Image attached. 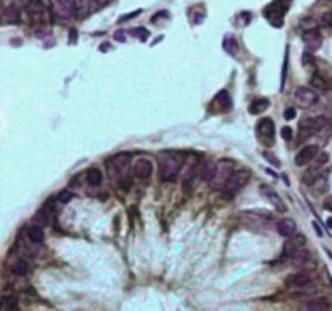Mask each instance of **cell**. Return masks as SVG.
<instances>
[{
	"instance_id": "6da1fadb",
	"label": "cell",
	"mask_w": 332,
	"mask_h": 311,
	"mask_svg": "<svg viewBox=\"0 0 332 311\" xmlns=\"http://www.w3.org/2000/svg\"><path fill=\"white\" fill-rule=\"evenodd\" d=\"M183 165L182 154L164 151L159 154V177L162 181H175Z\"/></svg>"
},
{
	"instance_id": "7a4b0ae2",
	"label": "cell",
	"mask_w": 332,
	"mask_h": 311,
	"mask_svg": "<svg viewBox=\"0 0 332 311\" xmlns=\"http://www.w3.org/2000/svg\"><path fill=\"white\" fill-rule=\"evenodd\" d=\"M250 177H251V172L248 170V169H238V170L233 172L232 177L229 178V181H227V183H225V186L222 188L224 198L229 200V198H232V196L235 195V193H238L240 190L248 183Z\"/></svg>"
},
{
	"instance_id": "3957f363",
	"label": "cell",
	"mask_w": 332,
	"mask_h": 311,
	"mask_svg": "<svg viewBox=\"0 0 332 311\" xmlns=\"http://www.w3.org/2000/svg\"><path fill=\"white\" fill-rule=\"evenodd\" d=\"M130 161H131V156L126 153H120V154L109 157L107 162H105L107 173L112 178H122L126 173L128 167H130Z\"/></svg>"
},
{
	"instance_id": "277c9868",
	"label": "cell",
	"mask_w": 332,
	"mask_h": 311,
	"mask_svg": "<svg viewBox=\"0 0 332 311\" xmlns=\"http://www.w3.org/2000/svg\"><path fill=\"white\" fill-rule=\"evenodd\" d=\"M232 173H233V161H230V159H222V161H219L216 175L211 180V186L214 190H222L225 183L229 181V178L232 177Z\"/></svg>"
},
{
	"instance_id": "5b68a950",
	"label": "cell",
	"mask_w": 332,
	"mask_h": 311,
	"mask_svg": "<svg viewBox=\"0 0 332 311\" xmlns=\"http://www.w3.org/2000/svg\"><path fill=\"white\" fill-rule=\"evenodd\" d=\"M293 99H295L297 105L301 109H309L313 105L318 104L319 101V94L314 88H308V86H300L295 89V94H293Z\"/></svg>"
},
{
	"instance_id": "8992f818",
	"label": "cell",
	"mask_w": 332,
	"mask_h": 311,
	"mask_svg": "<svg viewBox=\"0 0 332 311\" xmlns=\"http://www.w3.org/2000/svg\"><path fill=\"white\" fill-rule=\"evenodd\" d=\"M300 132L301 138H308V136L321 133L324 128L327 127V118L326 117H306L300 120Z\"/></svg>"
},
{
	"instance_id": "52a82bcc",
	"label": "cell",
	"mask_w": 332,
	"mask_h": 311,
	"mask_svg": "<svg viewBox=\"0 0 332 311\" xmlns=\"http://www.w3.org/2000/svg\"><path fill=\"white\" fill-rule=\"evenodd\" d=\"M327 161H329L327 153H319L318 156H316L311 161V164H309V169L305 172V175H303L305 183L311 185L316 178H319L321 175H324L322 170H324V165L327 164Z\"/></svg>"
},
{
	"instance_id": "ba28073f",
	"label": "cell",
	"mask_w": 332,
	"mask_h": 311,
	"mask_svg": "<svg viewBox=\"0 0 332 311\" xmlns=\"http://www.w3.org/2000/svg\"><path fill=\"white\" fill-rule=\"evenodd\" d=\"M313 280H314V274L306 272V271H300L287 279V285L293 287V289H305V287H308Z\"/></svg>"
},
{
	"instance_id": "9c48e42d",
	"label": "cell",
	"mask_w": 332,
	"mask_h": 311,
	"mask_svg": "<svg viewBox=\"0 0 332 311\" xmlns=\"http://www.w3.org/2000/svg\"><path fill=\"white\" fill-rule=\"evenodd\" d=\"M318 154H319V146L318 145H306L305 148H301L298 151V154L295 156V164L298 167L308 165V164H311V161Z\"/></svg>"
},
{
	"instance_id": "30bf717a",
	"label": "cell",
	"mask_w": 332,
	"mask_h": 311,
	"mask_svg": "<svg viewBox=\"0 0 332 311\" xmlns=\"http://www.w3.org/2000/svg\"><path fill=\"white\" fill-rule=\"evenodd\" d=\"M259 192L262 193V196H266V200H268L271 204H273V208H276L279 212H285V209H287L285 203L282 201V198L279 196V193L276 192L273 186L261 185V186H259Z\"/></svg>"
},
{
	"instance_id": "8fae6325",
	"label": "cell",
	"mask_w": 332,
	"mask_h": 311,
	"mask_svg": "<svg viewBox=\"0 0 332 311\" xmlns=\"http://www.w3.org/2000/svg\"><path fill=\"white\" fill-rule=\"evenodd\" d=\"M28 12L31 15V20L34 23H44L47 20V9L41 0H29Z\"/></svg>"
},
{
	"instance_id": "7c38bea8",
	"label": "cell",
	"mask_w": 332,
	"mask_h": 311,
	"mask_svg": "<svg viewBox=\"0 0 332 311\" xmlns=\"http://www.w3.org/2000/svg\"><path fill=\"white\" fill-rule=\"evenodd\" d=\"M301 37H303V42H305V45H306L308 52L318 50V49L321 47V44H322L321 33H319V29H316V28L306 29V31L303 33V36H301Z\"/></svg>"
},
{
	"instance_id": "4fadbf2b",
	"label": "cell",
	"mask_w": 332,
	"mask_h": 311,
	"mask_svg": "<svg viewBox=\"0 0 332 311\" xmlns=\"http://www.w3.org/2000/svg\"><path fill=\"white\" fill-rule=\"evenodd\" d=\"M264 17L273 23V26L281 28L282 26V18H284V10L276 2H273L271 5H268L266 9H264Z\"/></svg>"
},
{
	"instance_id": "5bb4252c",
	"label": "cell",
	"mask_w": 332,
	"mask_h": 311,
	"mask_svg": "<svg viewBox=\"0 0 332 311\" xmlns=\"http://www.w3.org/2000/svg\"><path fill=\"white\" fill-rule=\"evenodd\" d=\"M289 258H290V261H292V264H293L295 268H306V266H309V264H311V261H313L311 253H309L305 246L300 248V250H297V252L292 253Z\"/></svg>"
},
{
	"instance_id": "9a60e30c",
	"label": "cell",
	"mask_w": 332,
	"mask_h": 311,
	"mask_svg": "<svg viewBox=\"0 0 332 311\" xmlns=\"http://www.w3.org/2000/svg\"><path fill=\"white\" fill-rule=\"evenodd\" d=\"M153 170H154V167L148 161V159H140V161H137V164H135V167H133L135 175H137L140 180H148L151 175H153Z\"/></svg>"
},
{
	"instance_id": "2e32d148",
	"label": "cell",
	"mask_w": 332,
	"mask_h": 311,
	"mask_svg": "<svg viewBox=\"0 0 332 311\" xmlns=\"http://www.w3.org/2000/svg\"><path fill=\"white\" fill-rule=\"evenodd\" d=\"M55 10L60 17L72 18L73 15H77V5L75 0H55Z\"/></svg>"
},
{
	"instance_id": "e0dca14e",
	"label": "cell",
	"mask_w": 332,
	"mask_h": 311,
	"mask_svg": "<svg viewBox=\"0 0 332 311\" xmlns=\"http://www.w3.org/2000/svg\"><path fill=\"white\" fill-rule=\"evenodd\" d=\"M305 243H306V238H305V235H301V233H295L293 237H290L289 238V241L284 245V255L285 256H290L292 253H295L297 250H300V248H303L305 246Z\"/></svg>"
},
{
	"instance_id": "ac0fdd59",
	"label": "cell",
	"mask_w": 332,
	"mask_h": 311,
	"mask_svg": "<svg viewBox=\"0 0 332 311\" xmlns=\"http://www.w3.org/2000/svg\"><path fill=\"white\" fill-rule=\"evenodd\" d=\"M277 232H279V235H282L284 238L293 237V235H295V232H297V224H295V221H293V219H290V217L279 221V224H277Z\"/></svg>"
},
{
	"instance_id": "d6986e66",
	"label": "cell",
	"mask_w": 332,
	"mask_h": 311,
	"mask_svg": "<svg viewBox=\"0 0 332 311\" xmlns=\"http://www.w3.org/2000/svg\"><path fill=\"white\" fill-rule=\"evenodd\" d=\"M258 135L261 138H273L274 140V122L271 118H262L256 127Z\"/></svg>"
},
{
	"instance_id": "ffe728a7",
	"label": "cell",
	"mask_w": 332,
	"mask_h": 311,
	"mask_svg": "<svg viewBox=\"0 0 332 311\" xmlns=\"http://www.w3.org/2000/svg\"><path fill=\"white\" fill-rule=\"evenodd\" d=\"M305 311H330V303L327 298H313L305 305Z\"/></svg>"
},
{
	"instance_id": "44dd1931",
	"label": "cell",
	"mask_w": 332,
	"mask_h": 311,
	"mask_svg": "<svg viewBox=\"0 0 332 311\" xmlns=\"http://www.w3.org/2000/svg\"><path fill=\"white\" fill-rule=\"evenodd\" d=\"M2 20L5 25H17V23L20 21V12L17 7H15L13 4L7 5L4 9V13H2Z\"/></svg>"
},
{
	"instance_id": "7402d4cb",
	"label": "cell",
	"mask_w": 332,
	"mask_h": 311,
	"mask_svg": "<svg viewBox=\"0 0 332 311\" xmlns=\"http://www.w3.org/2000/svg\"><path fill=\"white\" fill-rule=\"evenodd\" d=\"M311 190L314 192V195L322 196L324 193H327L329 190V180L326 175H321L319 178H316L313 183H311Z\"/></svg>"
},
{
	"instance_id": "603a6c76",
	"label": "cell",
	"mask_w": 332,
	"mask_h": 311,
	"mask_svg": "<svg viewBox=\"0 0 332 311\" xmlns=\"http://www.w3.org/2000/svg\"><path fill=\"white\" fill-rule=\"evenodd\" d=\"M269 109V99H266V97H261V99H256L251 102L250 105V113H253V115H259V113H262L264 110Z\"/></svg>"
},
{
	"instance_id": "cb8c5ba5",
	"label": "cell",
	"mask_w": 332,
	"mask_h": 311,
	"mask_svg": "<svg viewBox=\"0 0 332 311\" xmlns=\"http://www.w3.org/2000/svg\"><path fill=\"white\" fill-rule=\"evenodd\" d=\"M216 170H217V164L214 162H206L201 165V178L205 181H211L216 175Z\"/></svg>"
},
{
	"instance_id": "d4e9b609",
	"label": "cell",
	"mask_w": 332,
	"mask_h": 311,
	"mask_svg": "<svg viewBox=\"0 0 332 311\" xmlns=\"http://www.w3.org/2000/svg\"><path fill=\"white\" fill-rule=\"evenodd\" d=\"M222 47H224L225 52H227V54L235 55L237 50H238V42H237V39L233 36L227 34V36L224 37V41H222Z\"/></svg>"
},
{
	"instance_id": "484cf974",
	"label": "cell",
	"mask_w": 332,
	"mask_h": 311,
	"mask_svg": "<svg viewBox=\"0 0 332 311\" xmlns=\"http://www.w3.org/2000/svg\"><path fill=\"white\" fill-rule=\"evenodd\" d=\"M86 178H88V183H89V185L99 186V185L102 183V172H101L99 169H96V167H93V169L88 170Z\"/></svg>"
},
{
	"instance_id": "4316f807",
	"label": "cell",
	"mask_w": 332,
	"mask_h": 311,
	"mask_svg": "<svg viewBox=\"0 0 332 311\" xmlns=\"http://www.w3.org/2000/svg\"><path fill=\"white\" fill-rule=\"evenodd\" d=\"M28 238L33 241V243H41L44 240V232L39 225H33L28 229Z\"/></svg>"
},
{
	"instance_id": "83f0119b",
	"label": "cell",
	"mask_w": 332,
	"mask_h": 311,
	"mask_svg": "<svg viewBox=\"0 0 332 311\" xmlns=\"http://www.w3.org/2000/svg\"><path fill=\"white\" fill-rule=\"evenodd\" d=\"M12 271H13V274L15 276H18V277H23V276H26L28 272H29V264L26 263V261H23V260H20V261H17L12 266Z\"/></svg>"
},
{
	"instance_id": "f1b7e54d",
	"label": "cell",
	"mask_w": 332,
	"mask_h": 311,
	"mask_svg": "<svg viewBox=\"0 0 332 311\" xmlns=\"http://www.w3.org/2000/svg\"><path fill=\"white\" fill-rule=\"evenodd\" d=\"M2 308L5 311H15L18 308V298L17 295H5L2 300Z\"/></svg>"
},
{
	"instance_id": "f546056e",
	"label": "cell",
	"mask_w": 332,
	"mask_h": 311,
	"mask_svg": "<svg viewBox=\"0 0 332 311\" xmlns=\"http://www.w3.org/2000/svg\"><path fill=\"white\" fill-rule=\"evenodd\" d=\"M216 101L221 104V109L222 110H229L230 105H232V99H230V94L227 91H221V93H217L216 96Z\"/></svg>"
},
{
	"instance_id": "4dcf8cb0",
	"label": "cell",
	"mask_w": 332,
	"mask_h": 311,
	"mask_svg": "<svg viewBox=\"0 0 332 311\" xmlns=\"http://www.w3.org/2000/svg\"><path fill=\"white\" fill-rule=\"evenodd\" d=\"M75 5H77V15L80 17H86L91 10V0H75Z\"/></svg>"
},
{
	"instance_id": "1f68e13d",
	"label": "cell",
	"mask_w": 332,
	"mask_h": 311,
	"mask_svg": "<svg viewBox=\"0 0 332 311\" xmlns=\"http://www.w3.org/2000/svg\"><path fill=\"white\" fill-rule=\"evenodd\" d=\"M311 88L319 89V91L326 89V81H324V80L319 77V75H313V78H311Z\"/></svg>"
},
{
	"instance_id": "d6a6232c",
	"label": "cell",
	"mask_w": 332,
	"mask_h": 311,
	"mask_svg": "<svg viewBox=\"0 0 332 311\" xmlns=\"http://www.w3.org/2000/svg\"><path fill=\"white\" fill-rule=\"evenodd\" d=\"M130 34L135 36V37H138L140 41H146L148 37H149V31H148V29H143V28H135Z\"/></svg>"
},
{
	"instance_id": "836d02e7",
	"label": "cell",
	"mask_w": 332,
	"mask_h": 311,
	"mask_svg": "<svg viewBox=\"0 0 332 311\" xmlns=\"http://www.w3.org/2000/svg\"><path fill=\"white\" fill-rule=\"evenodd\" d=\"M319 21H321V25H324L326 28H330V29H332V12L322 13L321 18H319Z\"/></svg>"
},
{
	"instance_id": "e575fe53",
	"label": "cell",
	"mask_w": 332,
	"mask_h": 311,
	"mask_svg": "<svg viewBox=\"0 0 332 311\" xmlns=\"http://www.w3.org/2000/svg\"><path fill=\"white\" fill-rule=\"evenodd\" d=\"M57 200H58L60 203L67 204V203H70V201L73 200V193H70V192H60L58 196H57Z\"/></svg>"
},
{
	"instance_id": "d590c367",
	"label": "cell",
	"mask_w": 332,
	"mask_h": 311,
	"mask_svg": "<svg viewBox=\"0 0 332 311\" xmlns=\"http://www.w3.org/2000/svg\"><path fill=\"white\" fill-rule=\"evenodd\" d=\"M303 67H306V68L314 67V57H313V54L305 52V54H303Z\"/></svg>"
},
{
	"instance_id": "8d00e7d4",
	"label": "cell",
	"mask_w": 332,
	"mask_h": 311,
	"mask_svg": "<svg viewBox=\"0 0 332 311\" xmlns=\"http://www.w3.org/2000/svg\"><path fill=\"white\" fill-rule=\"evenodd\" d=\"M287 65H289V50L285 52V58H284V68H282V85H281V89L284 88V83H285V78H287Z\"/></svg>"
},
{
	"instance_id": "74e56055",
	"label": "cell",
	"mask_w": 332,
	"mask_h": 311,
	"mask_svg": "<svg viewBox=\"0 0 332 311\" xmlns=\"http://www.w3.org/2000/svg\"><path fill=\"white\" fill-rule=\"evenodd\" d=\"M262 156L266 157V161H269L271 164H274L276 167H281V162L277 161V159H276V156H274V154H271V153H266V151H264V153H262Z\"/></svg>"
},
{
	"instance_id": "f35d334b",
	"label": "cell",
	"mask_w": 332,
	"mask_h": 311,
	"mask_svg": "<svg viewBox=\"0 0 332 311\" xmlns=\"http://www.w3.org/2000/svg\"><path fill=\"white\" fill-rule=\"evenodd\" d=\"M274 2L281 7V9L284 10V12H287L290 9V5H292V0H274Z\"/></svg>"
},
{
	"instance_id": "ab89813d",
	"label": "cell",
	"mask_w": 332,
	"mask_h": 311,
	"mask_svg": "<svg viewBox=\"0 0 332 311\" xmlns=\"http://www.w3.org/2000/svg\"><path fill=\"white\" fill-rule=\"evenodd\" d=\"M295 115H297V110L293 109V107L285 109V112H284V118L285 120H293V118H295Z\"/></svg>"
},
{
	"instance_id": "60d3db41",
	"label": "cell",
	"mask_w": 332,
	"mask_h": 311,
	"mask_svg": "<svg viewBox=\"0 0 332 311\" xmlns=\"http://www.w3.org/2000/svg\"><path fill=\"white\" fill-rule=\"evenodd\" d=\"M281 135H282V138L285 141H290L292 140V128L290 127H284L282 130H281Z\"/></svg>"
},
{
	"instance_id": "b9f144b4",
	"label": "cell",
	"mask_w": 332,
	"mask_h": 311,
	"mask_svg": "<svg viewBox=\"0 0 332 311\" xmlns=\"http://www.w3.org/2000/svg\"><path fill=\"white\" fill-rule=\"evenodd\" d=\"M138 13H141V10H135V12H131V13H126L125 17H122V18H120L118 21H120V23H123V21L130 20V18H135V17H137Z\"/></svg>"
},
{
	"instance_id": "7bdbcfd3",
	"label": "cell",
	"mask_w": 332,
	"mask_h": 311,
	"mask_svg": "<svg viewBox=\"0 0 332 311\" xmlns=\"http://www.w3.org/2000/svg\"><path fill=\"white\" fill-rule=\"evenodd\" d=\"M78 41V31L77 29H70V44H77Z\"/></svg>"
},
{
	"instance_id": "ee69618b",
	"label": "cell",
	"mask_w": 332,
	"mask_h": 311,
	"mask_svg": "<svg viewBox=\"0 0 332 311\" xmlns=\"http://www.w3.org/2000/svg\"><path fill=\"white\" fill-rule=\"evenodd\" d=\"M324 208H326L327 211H330V212H332V195H330V196H327V198L324 200Z\"/></svg>"
},
{
	"instance_id": "f6af8a7d",
	"label": "cell",
	"mask_w": 332,
	"mask_h": 311,
	"mask_svg": "<svg viewBox=\"0 0 332 311\" xmlns=\"http://www.w3.org/2000/svg\"><path fill=\"white\" fill-rule=\"evenodd\" d=\"M114 37H115V41H118V42H125V33L123 31H117L114 34Z\"/></svg>"
},
{
	"instance_id": "bcb514c9",
	"label": "cell",
	"mask_w": 332,
	"mask_h": 311,
	"mask_svg": "<svg viewBox=\"0 0 332 311\" xmlns=\"http://www.w3.org/2000/svg\"><path fill=\"white\" fill-rule=\"evenodd\" d=\"M159 18H167V12H161V13H157L156 17H153V21H157Z\"/></svg>"
},
{
	"instance_id": "7dc6e473",
	"label": "cell",
	"mask_w": 332,
	"mask_h": 311,
	"mask_svg": "<svg viewBox=\"0 0 332 311\" xmlns=\"http://www.w3.org/2000/svg\"><path fill=\"white\" fill-rule=\"evenodd\" d=\"M93 2H96L97 5H105V4L109 2V0H93Z\"/></svg>"
},
{
	"instance_id": "c3c4849f",
	"label": "cell",
	"mask_w": 332,
	"mask_h": 311,
	"mask_svg": "<svg viewBox=\"0 0 332 311\" xmlns=\"http://www.w3.org/2000/svg\"><path fill=\"white\" fill-rule=\"evenodd\" d=\"M313 225H314V229H316V232H318V235H319V237H322V232H321V229H319V227H318V224L314 222Z\"/></svg>"
},
{
	"instance_id": "681fc988",
	"label": "cell",
	"mask_w": 332,
	"mask_h": 311,
	"mask_svg": "<svg viewBox=\"0 0 332 311\" xmlns=\"http://www.w3.org/2000/svg\"><path fill=\"white\" fill-rule=\"evenodd\" d=\"M326 225H327L329 229L332 230V217H329V219H327V221H326Z\"/></svg>"
},
{
	"instance_id": "f907efd6",
	"label": "cell",
	"mask_w": 332,
	"mask_h": 311,
	"mask_svg": "<svg viewBox=\"0 0 332 311\" xmlns=\"http://www.w3.org/2000/svg\"><path fill=\"white\" fill-rule=\"evenodd\" d=\"M330 2H332V0H330Z\"/></svg>"
}]
</instances>
